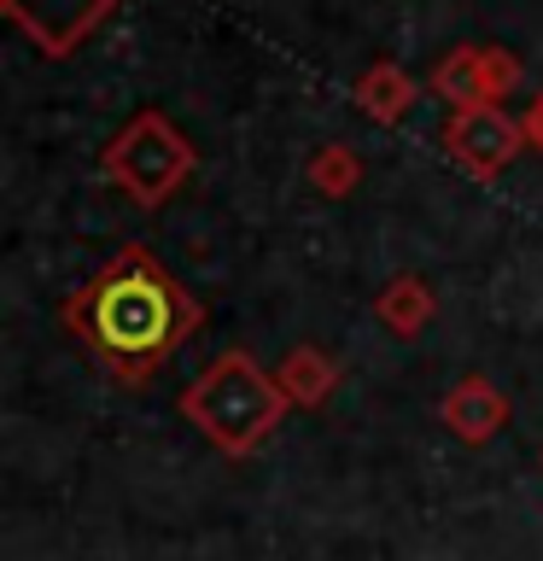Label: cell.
<instances>
[{"mask_svg": "<svg viewBox=\"0 0 543 561\" xmlns=\"http://www.w3.org/2000/svg\"><path fill=\"white\" fill-rule=\"evenodd\" d=\"M65 328L117 386H140L199 333L205 310L147 245H123L94 280L65 298Z\"/></svg>", "mask_w": 543, "mask_h": 561, "instance_id": "cell-1", "label": "cell"}, {"mask_svg": "<svg viewBox=\"0 0 543 561\" xmlns=\"http://www.w3.org/2000/svg\"><path fill=\"white\" fill-rule=\"evenodd\" d=\"M287 392L280 380L263 368L252 351H222L210 357L182 392V415L199 427L222 456H252L275 438V427L287 421Z\"/></svg>", "mask_w": 543, "mask_h": 561, "instance_id": "cell-2", "label": "cell"}, {"mask_svg": "<svg viewBox=\"0 0 543 561\" xmlns=\"http://www.w3.org/2000/svg\"><path fill=\"white\" fill-rule=\"evenodd\" d=\"M105 175H112L135 205L158 210V205H170L175 193L187 187L193 147H187V135L175 129L164 112H140L129 129L105 147Z\"/></svg>", "mask_w": 543, "mask_h": 561, "instance_id": "cell-3", "label": "cell"}, {"mask_svg": "<svg viewBox=\"0 0 543 561\" xmlns=\"http://www.w3.org/2000/svg\"><path fill=\"white\" fill-rule=\"evenodd\" d=\"M520 140H525V129L502 105H467V112H450V123H444V152L467 175H497L520 152Z\"/></svg>", "mask_w": 543, "mask_h": 561, "instance_id": "cell-4", "label": "cell"}, {"mask_svg": "<svg viewBox=\"0 0 543 561\" xmlns=\"http://www.w3.org/2000/svg\"><path fill=\"white\" fill-rule=\"evenodd\" d=\"M0 7L30 42H42V53L65 59V53L82 47V35H94L105 24V12L117 0H0Z\"/></svg>", "mask_w": 543, "mask_h": 561, "instance_id": "cell-5", "label": "cell"}, {"mask_svg": "<svg viewBox=\"0 0 543 561\" xmlns=\"http://www.w3.org/2000/svg\"><path fill=\"white\" fill-rule=\"evenodd\" d=\"M515 82H520V65L497 47H455L450 59L432 70V94H444L455 112H467V105H497Z\"/></svg>", "mask_w": 543, "mask_h": 561, "instance_id": "cell-6", "label": "cell"}, {"mask_svg": "<svg viewBox=\"0 0 543 561\" xmlns=\"http://www.w3.org/2000/svg\"><path fill=\"white\" fill-rule=\"evenodd\" d=\"M438 421H444L462 445H490V438L508 427V392L485 375H467L438 398Z\"/></svg>", "mask_w": 543, "mask_h": 561, "instance_id": "cell-7", "label": "cell"}, {"mask_svg": "<svg viewBox=\"0 0 543 561\" xmlns=\"http://www.w3.org/2000/svg\"><path fill=\"white\" fill-rule=\"evenodd\" d=\"M374 316H380L385 333H397V340H415V333L432 328L438 298H432V287H427L420 275H392V280H385V287L374 293Z\"/></svg>", "mask_w": 543, "mask_h": 561, "instance_id": "cell-8", "label": "cell"}, {"mask_svg": "<svg viewBox=\"0 0 543 561\" xmlns=\"http://www.w3.org/2000/svg\"><path fill=\"white\" fill-rule=\"evenodd\" d=\"M275 380H280V392H287V403L315 410V403H327L333 386H339V363H333L322 345H292L275 368Z\"/></svg>", "mask_w": 543, "mask_h": 561, "instance_id": "cell-9", "label": "cell"}, {"mask_svg": "<svg viewBox=\"0 0 543 561\" xmlns=\"http://www.w3.org/2000/svg\"><path fill=\"white\" fill-rule=\"evenodd\" d=\"M357 105H362L374 123H397V117L415 105V82L403 77L397 65H374V70L357 82Z\"/></svg>", "mask_w": 543, "mask_h": 561, "instance_id": "cell-10", "label": "cell"}, {"mask_svg": "<svg viewBox=\"0 0 543 561\" xmlns=\"http://www.w3.org/2000/svg\"><path fill=\"white\" fill-rule=\"evenodd\" d=\"M357 175H362V164H357V152H345V147L315 152V164H310V182H315V193H327V199H345V193L357 187Z\"/></svg>", "mask_w": 543, "mask_h": 561, "instance_id": "cell-11", "label": "cell"}, {"mask_svg": "<svg viewBox=\"0 0 543 561\" xmlns=\"http://www.w3.org/2000/svg\"><path fill=\"white\" fill-rule=\"evenodd\" d=\"M520 129H525V140H532V147L543 152V94L525 105V117H520Z\"/></svg>", "mask_w": 543, "mask_h": 561, "instance_id": "cell-12", "label": "cell"}]
</instances>
